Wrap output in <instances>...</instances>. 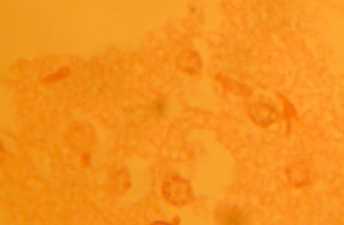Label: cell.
<instances>
[{"label":"cell","instance_id":"cell-1","mask_svg":"<svg viewBox=\"0 0 344 225\" xmlns=\"http://www.w3.org/2000/svg\"><path fill=\"white\" fill-rule=\"evenodd\" d=\"M164 194L170 202L177 206L186 204L191 198V190L188 184L178 178H173L165 184Z\"/></svg>","mask_w":344,"mask_h":225},{"label":"cell","instance_id":"cell-2","mask_svg":"<svg viewBox=\"0 0 344 225\" xmlns=\"http://www.w3.org/2000/svg\"><path fill=\"white\" fill-rule=\"evenodd\" d=\"M245 221H246V218H245L244 214L241 211H239L238 209L228 210L227 212L223 213L221 218H220V222L224 225H243L245 223Z\"/></svg>","mask_w":344,"mask_h":225},{"label":"cell","instance_id":"cell-3","mask_svg":"<svg viewBox=\"0 0 344 225\" xmlns=\"http://www.w3.org/2000/svg\"><path fill=\"white\" fill-rule=\"evenodd\" d=\"M113 183L114 189L117 192H123L124 190H127L130 187V176L128 172H126L124 169L117 171L113 178Z\"/></svg>","mask_w":344,"mask_h":225},{"label":"cell","instance_id":"cell-4","mask_svg":"<svg viewBox=\"0 0 344 225\" xmlns=\"http://www.w3.org/2000/svg\"><path fill=\"white\" fill-rule=\"evenodd\" d=\"M167 105H166V103L165 102H160V103H157L156 104V106H155V110H156V112L158 113V114H160V115H163V114H165V112L167 111Z\"/></svg>","mask_w":344,"mask_h":225}]
</instances>
